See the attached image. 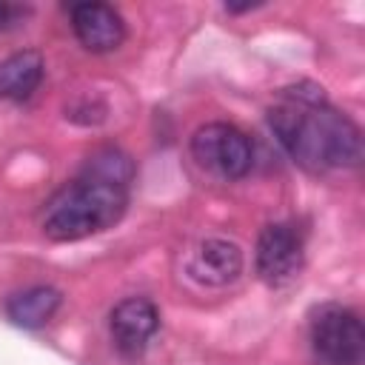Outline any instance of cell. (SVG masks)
Wrapping results in <instances>:
<instances>
[{
    "instance_id": "cell-10",
    "label": "cell",
    "mask_w": 365,
    "mask_h": 365,
    "mask_svg": "<svg viewBox=\"0 0 365 365\" xmlns=\"http://www.w3.org/2000/svg\"><path fill=\"white\" fill-rule=\"evenodd\" d=\"M63 294L51 285H31L26 291H17L6 299V317L17 325V328H43L60 308Z\"/></svg>"
},
{
    "instance_id": "cell-2",
    "label": "cell",
    "mask_w": 365,
    "mask_h": 365,
    "mask_svg": "<svg viewBox=\"0 0 365 365\" xmlns=\"http://www.w3.org/2000/svg\"><path fill=\"white\" fill-rule=\"evenodd\" d=\"M125 205L128 188L80 174L46 200L40 228L54 242H77L120 222Z\"/></svg>"
},
{
    "instance_id": "cell-8",
    "label": "cell",
    "mask_w": 365,
    "mask_h": 365,
    "mask_svg": "<svg viewBox=\"0 0 365 365\" xmlns=\"http://www.w3.org/2000/svg\"><path fill=\"white\" fill-rule=\"evenodd\" d=\"M242 274V248L225 237L197 242L188 257V277L208 288H222Z\"/></svg>"
},
{
    "instance_id": "cell-12",
    "label": "cell",
    "mask_w": 365,
    "mask_h": 365,
    "mask_svg": "<svg viewBox=\"0 0 365 365\" xmlns=\"http://www.w3.org/2000/svg\"><path fill=\"white\" fill-rule=\"evenodd\" d=\"M29 14H31V9H29V6L0 3V31H11V29H17Z\"/></svg>"
},
{
    "instance_id": "cell-7",
    "label": "cell",
    "mask_w": 365,
    "mask_h": 365,
    "mask_svg": "<svg viewBox=\"0 0 365 365\" xmlns=\"http://www.w3.org/2000/svg\"><path fill=\"white\" fill-rule=\"evenodd\" d=\"M71 29L80 46L91 54H106L123 46L125 23L123 14L108 3H74L71 6Z\"/></svg>"
},
{
    "instance_id": "cell-4",
    "label": "cell",
    "mask_w": 365,
    "mask_h": 365,
    "mask_svg": "<svg viewBox=\"0 0 365 365\" xmlns=\"http://www.w3.org/2000/svg\"><path fill=\"white\" fill-rule=\"evenodd\" d=\"M191 157L222 180H240L254 165V145L231 123H205L191 134Z\"/></svg>"
},
{
    "instance_id": "cell-9",
    "label": "cell",
    "mask_w": 365,
    "mask_h": 365,
    "mask_svg": "<svg viewBox=\"0 0 365 365\" xmlns=\"http://www.w3.org/2000/svg\"><path fill=\"white\" fill-rule=\"evenodd\" d=\"M46 60L37 48H23L0 60V100H26L43 83Z\"/></svg>"
},
{
    "instance_id": "cell-6",
    "label": "cell",
    "mask_w": 365,
    "mask_h": 365,
    "mask_svg": "<svg viewBox=\"0 0 365 365\" xmlns=\"http://www.w3.org/2000/svg\"><path fill=\"white\" fill-rule=\"evenodd\" d=\"M160 328V311L151 299L145 297H128L114 305L108 317V331L120 354L125 356H140L148 345V339Z\"/></svg>"
},
{
    "instance_id": "cell-3",
    "label": "cell",
    "mask_w": 365,
    "mask_h": 365,
    "mask_svg": "<svg viewBox=\"0 0 365 365\" xmlns=\"http://www.w3.org/2000/svg\"><path fill=\"white\" fill-rule=\"evenodd\" d=\"M311 348L325 365H362L365 328L354 308L325 302L311 314Z\"/></svg>"
},
{
    "instance_id": "cell-11",
    "label": "cell",
    "mask_w": 365,
    "mask_h": 365,
    "mask_svg": "<svg viewBox=\"0 0 365 365\" xmlns=\"http://www.w3.org/2000/svg\"><path fill=\"white\" fill-rule=\"evenodd\" d=\"M80 174H88V177H97V180H106V182L128 188V182L134 177V163H131V157L125 151L108 145V148L94 151Z\"/></svg>"
},
{
    "instance_id": "cell-5",
    "label": "cell",
    "mask_w": 365,
    "mask_h": 365,
    "mask_svg": "<svg viewBox=\"0 0 365 365\" xmlns=\"http://www.w3.org/2000/svg\"><path fill=\"white\" fill-rule=\"evenodd\" d=\"M254 262H257V274L265 285L282 288V285L294 282L305 265L302 234L288 222H268L257 237Z\"/></svg>"
},
{
    "instance_id": "cell-1",
    "label": "cell",
    "mask_w": 365,
    "mask_h": 365,
    "mask_svg": "<svg viewBox=\"0 0 365 365\" xmlns=\"http://www.w3.org/2000/svg\"><path fill=\"white\" fill-rule=\"evenodd\" d=\"M268 125L279 145L305 171L356 168L362 160V134L351 117L336 111L317 83H297L279 91L268 108Z\"/></svg>"
}]
</instances>
